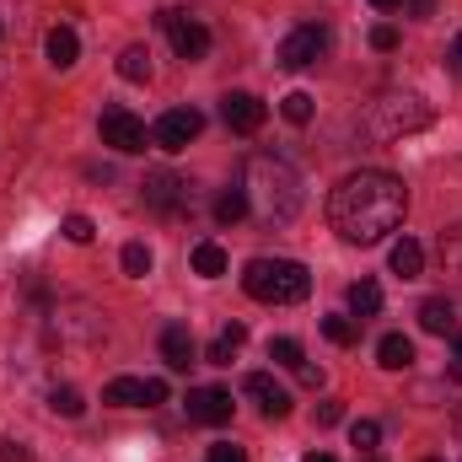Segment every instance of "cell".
I'll use <instances>...</instances> for the list:
<instances>
[{"label":"cell","mask_w":462,"mask_h":462,"mask_svg":"<svg viewBox=\"0 0 462 462\" xmlns=\"http://www.w3.org/2000/svg\"><path fill=\"white\" fill-rule=\"evenodd\" d=\"M151 263H156V258H151V247H145V242H129V247H124V274H134V280H140V274H151Z\"/></svg>","instance_id":"cell-27"},{"label":"cell","mask_w":462,"mask_h":462,"mask_svg":"<svg viewBox=\"0 0 462 462\" xmlns=\"http://www.w3.org/2000/svg\"><path fill=\"white\" fill-rule=\"evenodd\" d=\"M183 194H189V183L172 178V172H151V178H145V205H151V210H178Z\"/></svg>","instance_id":"cell-13"},{"label":"cell","mask_w":462,"mask_h":462,"mask_svg":"<svg viewBox=\"0 0 462 462\" xmlns=\"http://www.w3.org/2000/svg\"><path fill=\"white\" fill-rule=\"evenodd\" d=\"M210 462H247V452L231 447V441H221V447H210Z\"/></svg>","instance_id":"cell-34"},{"label":"cell","mask_w":462,"mask_h":462,"mask_svg":"<svg viewBox=\"0 0 462 462\" xmlns=\"http://www.w3.org/2000/svg\"><path fill=\"white\" fill-rule=\"evenodd\" d=\"M393 274L398 280H420V269H425V247L414 242V236H403V242H393Z\"/></svg>","instance_id":"cell-17"},{"label":"cell","mask_w":462,"mask_h":462,"mask_svg":"<svg viewBox=\"0 0 462 462\" xmlns=\"http://www.w3.org/2000/svg\"><path fill=\"white\" fill-rule=\"evenodd\" d=\"M376 441H382V425H376V420H355V425H349V447L376 452Z\"/></svg>","instance_id":"cell-28"},{"label":"cell","mask_w":462,"mask_h":462,"mask_svg":"<svg viewBox=\"0 0 462 462\" xmlns=\"http://www.w3.org/2000/svg\"><path fill=\"white\" fill-rule=\"evenodd\" d=\"M430 124V108H425V97H382L376 108H371V134L376 140H403V134H414V129H425Z\"/></svg>","instance_id":"cell-4"},{"label":"cell","mask_w":462,"mask_h":462,"mask_svg":"<svg viewBox=\"0 0 462 462\" xmlns=\"http://www.w3.org/2000/svg\"><path fill=\"white\" fill-rule=\"evenodd\" d=\"M296 382H301V387H323V371H318V365H301Z\"/></svg>","instance_id":"cell-36"},{"label":"cell","mask_w":462,"mask_h":462,"mask_svg":"<svg viewBox=\"0 0 462 462\" xmlns=\"http://www.w3.org/2000/svg\"><path fill=\"white\" fill-rule=\"evenodd\" d=\"M103 403H114V409H156V403H167V382L162 376H118L103 387Z\"/></svg>","instance_id":"cell-6"},{"label":"cell","mask_w":462,"mask_h":462,"mask_svg":"<svg viewBox=\"0 0 462 462\" xmlns=\"http://www.w3.org/2000/svg\"><path fill=\"white\" fill-rule=\"evenodd\" d=\"M447 60H452V65H457V70H462V32H457V38H452V54H447Z\"/></svg>","instance_id":"cell-38"},{"label":"cell","mask_w":462,"mask_h":462,"mask_svg":"<svg viewBox=\"0 0 462 462\" xmlns=\"http://www.w3.org/2000/svg\"><path fill=\"white\" fill-rule=\"evenodd\" d=\"M323 334H328L334 345H355V323H349V318H323Z\"/></svg>","instance_id":"cell-30"},{"label":"cell","mask_w":462,"mask_h":462,"mask_svg":"<svg viewBox=\"0 0 462 462\" xmlns=\"http://www.w3.org/2000/svg\"><path fill=\"white\" fill-rule=\"evenodd\" d=\"M365 462H382V457H376V452H371V457H365Z\"/></svg>","instance_id":"cell-41"},{"label":"cell","mask_w":462,"mask_h":462,"mask_svg":"<svg viewBox=\"0 0 462 462\" xmlns=\"http://www.w3.org/2000/svg\"><path fill=\"white\" fill-rule=\"evenodd\" d=\"M242 291L253 301H263V307H291V301H301L312 291V274L296 258H253L242 269Z\"/></svg>","instance_id":"cell-3"},{"label":"cell","mask_w":462,"mask_h":462,"mask_svg":"<svg viewBox=\"0 0 462 462\" xmlns=\"http://www.w3.org/2000/svg\"><path fill=\"white\" fill-rule=\"evenodd\" d=\"M323 54H328V27H318V22L285 32V43H280V65H285V70H307V65H318Z\"/></svg>","instance_id":"cell-7"},{"label":"cell","mask_w":462,"mask_h":462,"mask_svg":"<svg viewBox=\"0 0 462 462\" xmlns=\"http://www.w3.org/2000/svg\"><path fill=\"white\" fill-rule=\"evenodd\" d=\"M199 129H205L199 108H172V114L156 118V129H151V145H162V151H183L189 140H199Z\"/></svg>","instance_id":"cell-9"},{"label":"cell","mask_w":462,"mask_h":462,"mask_svg":"<svg viewBox=\"0 0 462 462\" xmlns=\"http://www.w3.org/2000/svg\"><path fill=\"white\" fill-rule=\"evenodd\" d=\"M452 376L462 382V334H452Z\"/></svg>","instance_id":"cell-37"},{"label":"cell","mask_w":462,"mask_h":462,"mask_svg":"<svg viewBox=\"0 0 462 462\" xmlns=\"http://www.w3.org/2000/svg\"><path fill=\"white\" fill-rule=\"evenodd\" d=\"M420 328H425V334H436V339L457 334V307H452L447 296H430V301L420 307Z\"/></svg>","instance_id":"cell-16"},{"label":"cell","mask_w":462,"mask_h":462,"mask_svg":"<svg viewBox=\"0 0 462 462\" xmlns=\"http://www.w3.org/2000/svg\"><path fill=\"white\" fill-rule=\"evenodd\" d=\"M0 462H27V447H22V441H5V447H0Z\"/></svg>","instance_id":"cell-35"},{"label":"cell","mask_w":462,"mask_h":462,"mask_svg":"<svg viewBox=\"0 0 462 462\" xmlns=\"http://www.w3.org/2000/svg\"><path fill=\"white\" fill-rule=\"evenodd\" d=\"M0 32H5V22H0Z\"/></svg>","instance_id":"cell-43"},{"label":"cell","mask_w":462,"mask_h":462,"mask_svg":"<svg viewBox=\"0 0 462 462\" xmlns=\"http://www.w3.org/2000/svg\"><path fill=\"white\" fill-rule=\"evenodd\" d=\"M65 236H70V242H92V236H97L92 216H65Z\"/></svg>","instance_id":"cell-31"},{"label":"cell","mask_w":462,"mask_h":462,"mask_svg":"<svg viewBox=\"0 0 462 462\" xmlns=\"http://www.w3.org/2000/svg\"><path fill=\"white\" fill-rule=\"evenodd\" d=\"M301 462H334V457H328V452H307Z\"/></svg>","instance_id":"cell-40"},{"label":"cell","mask_w":462,"mask_h":462,"mask_svg":"<svg viewBox=\"0 0 462 462\" xmlns=\"http://www.w3.org/2000/svg\"><path fill=\"white\" fill-rule=\"evenodd\" d=\"M97 134H103V145H114V151H124V156H134V151H145V124L129 114V108H103V118H97Z\"/></svg>","instance_id":"cell-8"},{"label":"cell","mask_w":462,"mask_h":462,"mask_svg":"<svg viewBox=\"0 0 462 462\" xmlns=\"http://www.w3.org/2000/svg\"><path fill=\"white\" fill-rule=\"evenodd\" d=\"M242 194H247V210H258V221H269V226L296 221L301 205H307L301 172H296L285 156H274V151L247 156V183H242Z\"/></svg>","instance_id":"cell-2"},{"label":"cell","mask_w":462,"mask_h":462,"mask_svg":"<svg viewBox=\"0 0 462 462\" xmlns=\"http://www.w3.org/2000/svg\"><path fill=\"white\" fill-rule=\"evenodd\" d=\"M457 430H462V409H457Z\"/></svg>","instance_id":"cell-42"},{"label":"cell","mask_w":462,"mask_h":462,"mask_svg":"<svg viewBox=\"0 0 462 462\" xmlns=\"http://www.w3.org/2000/svg\"><path fill=\"white\" fill-rule=\"evenodd\" d=\"M269 360H274V365H285V371H301V365H307V355H301L296 339H274V345H269Z\"/></svg>","instance_id":"cell-26"},{"label":"cell","mask_w":462,"mask_h":462,"mask_svg":"<svg viewBox=\"0 0 462 462\" xmlns=\"http://www.w3.org/2000/svg\"><path fill=\"white\" fill-rule=\"evenodd\" d=\"M242 345H247V328H242V323H231V328L216 334V345L205 349V360H210V365H231V355H236Z\"/></svg>","instance_id":"cell-20"},{"label":"cell","mask_w":462,"mask_h":462,"mask_svg":"<svg viewBox=\"0 0 462 462\" xmlns=\"http://www.w3.org/2000/svg\"><path fill=\"white\" fill-rule=\"evenodd\" d=\"M403 216H409V189H403V178L376 172V167L349 172L345 183L334 189V199H328L334 231H339L345 242H355V247H371V242L393 236V231L403 226Z\"/></svg>","instance_id":"cell-1"},{"label":"cell","mask_w":462,"mask_h":462,"mask_svg":"<svg viewBox=\"0 0 462 462\" xmlns=\"http://www.w3.org/2000/svg\"><path fill=\"white\" fill-rule=\"evenodd\" d=\"M49 409H54V414H65V420H81V409H87V403H81V393H76V387H54V393H49Z\"/></svg>","instance_id":"cell-25"},{"label":"cell","mask_w":462,"mask_h":462,"mask_svg":"<svg viewBox=\"0 0 462 462\" xmlns=\"http://www.w3.org/2000/svg\"><path fill=\"white\" fill-rule=\"evenodd\" d=\"M345 420V398H323L318 403V425H339Z\"/></svg>","instance_id":"cell-33"},{"label":"cell","mask_w":462,"mask_h":462,"mask_svg":"<svg viewBox=\"0 0 462 462\" xmlns=\"http://www.w3.org/2000/svg\"><path fill=\"white\" fill-rule=\"evenodd\" d=\"M280 114H285V124H307V118H312V92H291V97L280 103Z\"/></svg>","instance_id":"cell-29"},{"label":"cell","mask_w":462,"mask_h":462,"mask_svg":"<svg viewBox=\"0 0 462 462\" xmlns=\"http://www.w3.org/2000/svg\"><path fill=\"white\" fill-rule=\"evenodd\" d=\"M118 76H124V81H151V49H145V43H129V49L118 54Z\"/></svg>","instance_id":"cell-21"},{"label":"cell","mask_w":462,"mask_h":462,"mask_svg":"<svg viewBox=\"0 0 462 462\" xmlns=\"http://www.w3.org/2000/svg\"><path fill=\"white\" fill-rule=\"evenodd\" d=\"M194 274L221 280V274H226V247H221V242H199V247H194Z\"/></svg>","instance_id":"cell-22"},{"label":"cell","mask_w":462,"mask_h":462,"mask_svg":"<svg viewBox=\"0 0 462 462\" xmlns=\"http://www.w3.org/2000/svg\"><path fill=\"white\" fill-rule=\"evenodd\" d=\"M371 49H382V54H387V49H398V27H393V22L371 27Z\"/></svg>","instance_id":"cell-32"},{"label":"cell","mask_w":462,"mask_h":462,"mask_svg":"<svg viewBox=\"0 0 462 462\" xmlns=\"http://www.w3.org/2000/svg\"><path fill=\"white\" fill-rule=\"evenodd\" d=\"M430 462H436V457H430Z\"/></svg>","instance_id":"cell-44"},{"label":"cell","mask_w":462,"mask_h":462,"mask_svg":"<svg viewBox=\"0 0 462 462\" xmlns=\"http://www.w3.org/2000/svg\"><path fill=\"white\" fill-rule=\"evenodd\" d=\"M242 216H247V194H242V189H221V194H216V221H221V226H236Z\"/></svg>","instance_id":"cell-24"},{"label":"cell","mask_w":462,"mask_h":462,"mask_svg":"<svg viewBox=\"0 0 462 462\" xmlns=\"http://www.w3.org/2000/svg\"><path fill=\"white\" fill-rule=\"evenodd\" d=\"M371 5H376V11H398L403 0H371Z\"/></svg>","instance_id":"cell-39"},{"label":"cell","mask_w":462,"mask_h":462,"mask_svg":"<svg viewBox=\"0 0 462 462\" xmlns=\"http://www.w3.org/2000/svg\"><path fill=\"white\" fill-rule=\"evenodd\" d=\"M376 312H382V285H376V280H355V285H349V318L365 323V318H376Z\"/></svg>","instance_id":"cell-18"},{"label":"cell","mask_w":462,"mask_h":462,"mask_svg":"<svg viewBox=\"0 0 462 462\" xmlns=\"http://www.w3.org/2000/svg\"><path fill=\"white\" fill-rule=\"evenodd\" d=\"M263 103L253 97V92H226L221 97V118H226V129H236V134H258L263 129Z\"/></svg>","instance_id":"cell-10"},{"label":"cell","mask_w":462,"mask_h":462,"mask_svg":"<svg viewBox=\"0 0 462 462\" xmlns=\"http://www.w3.org/2000/svg\"><path fill=\"white\" fill-rule=\"evenodd\" d=\"M156 22L167 27V38H172L178 60H189V65H194V60H205V54H210V27H205V22H194L189 11H162Z\"/></svg>","instance_id":"cell-5"},{"label":"cell","mask_w":462,"mask_h":462,"mask_svg":"<svg viewBox=\"0 0 462 462\" xmlns=\"http://www.w3.org/2000/svg\"><path fill=\"white\" fill-rule=\"evenodd\" d=\"M376 365H382V371H409V365H414V345H409L403 334H387V339L376 345Z\"/></svg>","instance_id":"cell-19"},{"label":"cell","mask_w":462,"mask_h":462,"mask_svg":"<svg viewBox=\"0 0 462 462\" xmlns=\"http://www.w3.org/2000/svg\"><path fill=\"white\" fill-rule=\"evenodd\" d=\"M436 253H441V263H447V274H462V221L436 236Z\"/></svg>","instance_id":"cell-23"},{"label":"cell","mask_w":462,"mask_h":462,"mask_svg":"<svg viewBox=\"0 0 462 462\" xmlns=\"http://www.w3.org/2000/svg\"><path fill=\"white\" fill-rule=\"evenodd\" d=\"M242 387H247V398H258V409H263V420H285V414H291V393H285V387H280L274 376H263V371H253V376H247Z\"/></svg>","instance_id":"cell-12"},{"label":"cell","mask_w":462,"mask_h":462,"mask_svg":"<svg viewBox=\"0 0 462 462\" xmlns=\"http://www.w3.org/2000/svg\"><path fill=\"white\" fill-rule=\"evenodd\" d=\"M189 420H194V425H226L231 420V393L226 387H194V393H189Z\"/></svg>","instance_id":"cell-11"},{"label":"cell","mask_w":462,"mask_h":462,"mask_svg":"<svg viewBox=\"0 0 462 462\" xmlns=\"http://www.w3.org/2000/svg\"><path fill=\"white\" fill-rule=\"evenodd\" d=\"M162 360H167L172 371H189V365L199 360V349H194V334H189L183 323H172V328H162Z\"/></svg>","instance_id":"cell-14"},{"label":"cell","mask_w":462,"mask_h":462,"mask_svg":"<svg viewBox=\"0 0 462 462\" xmlns=\"http://www.w3.org/2000/svg\"><path fill=\"white\" fill-rule=\"evenodd\" d=\"M43 49H49V65L54 70H70L76 60H81V38L60 22V27H49V38H43Z\"/></svg>","instance_id":"cell-15"}]
</instances>
